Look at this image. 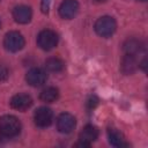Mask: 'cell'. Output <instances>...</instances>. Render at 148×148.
I'll return each mask as SVG.
<instances>
[{
    "label": "cell",
    "mask_w": 148,
    "mask_h": 148,
    "mask_svg": "<svg viewBox=\"0 0 148 148\" xmlns=\"http://www.w3.org/2000/svg\"><path fill=\"white\" fill-rule=\"evenodd\" d=\"M21 121L15 116L6 114L0 118V133L6 138H13L21 132Z\"/></svg>",
    "instance_id": "cell-1"
},
{
    "label": "cell",
    "mask_w": 148,
    "mask_h": 148,
    "mask_svg": "<svg viewBox=\"0 0 148 148\" xmlns=\"http://www.w3.org/2000/svg\"><path fill=\"white\" fill-rule=\"evenodd\" d=\"M8 76H9L8 68L6 66H3V65H0V82L6 81L8 79Z\"/></svg>",
    "instance_id": "cell-17"
},
{
    "label": "cell",
    "mask_w": 148,
    "mask_h": 148,
    "mask_svg": "<svg viewBox=\"0 0 148 148\" xmlns=\"http://www.w3.org/2000/svg\"><path fill=\"white\" fill-rule=\"evenodd\" d=\"M76 125L75 117L68 112H62L57 118V128L60 133L68 134L71 133Z\"/></svg>",
    "instance_id": "cell-8"
},
{
    "label": "cell",
    "mask_w": 148,
    "mask_h": 148,
    "mask_svg": "<svg viewBox=\"0 0 148 148\" xmlns=\"http://www.w3.org/2000/svg\"><path fill=\"white\" fill-rule=\"evenodd\" d=\"M139 1H147V0H139Z\"/></svg>",
    "instance_id": "cell-21"
},
{
    "label": "cell",
    "mask_w": 148,
    "mask_h": 148,
    "mask_svg": "<svg viewBox=\"0 0 148 148\" xmlns=\"http://www.w3.org/2000/svg\"><path fill=\"white\" fill-rule=\"evenodd\" d=\"M45 67L47 71L50 72H61L64 68H65V62L60 59V58H57V57H52V58H49L46 59L45 61Z\"/></svg>",
    "instance_id": "cell-16"
},
{
    "label": "cell",
    "mask_w": 148,
    "mask_h": 148,
    "mask_svg": "<svg viewBox=\"0 0 148 148\" xmlns=\"http://www.w3.org/2000/svg\"><path fill=\"white\" fill-rule=\"evenodd\" d=\"M108 138H109V142L114 147H126V146H128L125 141L124 135L117 128H109Z\"/></svg>",
    "instance_id": "cell-13"
},
{
    "label": "cell",
    "mask_w": 148,
    "mask_h": 148,
    "mask_svg": "<svg viewBox=\"0 0 148 148\" xmlns=\"http://www.w3.org/2000/svg\"><path fill=\"white\" fill-rule=\"evenodd\" d=\"M52 120H53V112L50 108L40 106L34 113V121L38 127H42V128L47 127L51 125Z\"/></svg>",
    "instance_id": "cell-7"
},
{
    "label": "cell",
    "mask_w": 148,
    "mask_h": 148,
    "mask_svg": "<svg viewBox=\"0 0 148 148\" xmlns=\"http://www.w3.org/2000/svg\"><path fill=\"white\" fill-rule=\"evenodd\" d=\"M32 17V10L29 6L20 5L13 9V18L20 24H27Z\"/></svg>",
    "instance_id": "cell-11"
},
{
    "label": "cell",
    "mask_w": 148,
    "mask_h": 148,
    "mask_svg": "<svg viewBox=\"0 0 148 148\" xmlns=\"http://www.w3.org/2000/svg\"><path fill=\"white\" fill-rule=\"evenodd\" d=\"M25 44L24 37L18 31H9L5 35L3 46L9 52H18Z\"/></svg>",
    "instance_id": "cell-3"
},
{
    "label": "cell",
    "mask_w": 148,
    "mask_h": 148,
    "mask_svg": "<svg viewBox=\"0 0 148 148\" xmlns=\"http://www.w3.org/2000/svg\"><path fill=\"white\" fill-rule=\"evenodd\" d=\"M95 2H104V1H106V0H94Z\"/></svg>",
    "instance_id": "cell-20"
},
{
    "label": "cell",
    "mask_w": 148,
    "mask_h": 148,
    "mask_svg": "<svg viewBox=\"0 0 148 148\" xmlns=\"http://www.w3.org/2000/svg\"><path fill=\"white\" fill-rule=\"evenodd\" d=\"M50 5H51V0H40V9L44 14H47L50 10Z\"/></svg>",
    "instance_id": "cell-18"
},
{
    "label": "cell",
    "mask_w": 148,
    "mask_h": 148,
    "mask_svg": "<svg viewBox=\"0 0 148 148\" xmlns=\"http://www.w3.org/2000/svg\"><path fill=\"white\" fill-rule=\"evenodd\" d=\"M10 106L17 111H25L32 105V98L30 95L20 92L12 97L10 99Z\"/></svg>",
    "instance_id": "cell-10"
},
{
    "label": "cell",
    "mask_w": 148,
    "mask_h": 148,
    "mask_svg": "<svg viewBox=\"0 0 148 148\" xmlns=\"http://www.w3.org/2000/svg\"><path fill=\"white\" fill-rule=\"evenodd\" d=\"M47 80V74L44 69L39 67H34L29 69L25 74V81L31 87H40Z\"/></svg>",
    "instance_id": "cell-5"
},
{
    "label": "cell",
    "mask_w": 148,
    "mask_h": 148,
    "mask_svg": "<svg viewBox=\"0 0 148 148\" xmlns=\"http://www.w3.org/2000/svg\"><path fill=\"white\" fill-rule=\"evenodd\" d=\"M95 31L98 36L101 37H111L116 29H117V23H116V20L112 17V16H102L99 17L96 22H95Z\"/></svg>",
    "instance_id": "cell-2"
},
{
    "label": "cell",
    "mask_w": 148,
    "mask_h": 148,
    "mask_svg": "<svg viewBox=\"0 0 148 148\" xmlns=\"http://www.w3.org/2000/svg\"><path fill=\"white\" fill-rule=\"evenodd\" d=\"M39 98L45 103H53L59 98V90L56 87H46L40 91Z\"/></svg>",
    "instance_id": "cell-15"
},
{
    "label": "cell",
    "mask_w": 148,
    "mask_h": 148,
    "mask_svg": "<svg viewBox=\"0 0 148 148\" xmlns=\"http://www.w3.org/2000/svg\"><path fill=\"white\" fill-rule=\"evenodd\" d=\"M142 49H143L142 43L135 38H130L124 43V51L126 54L136 56L139 52H141Z\"/></svg>",
    "instance_id": "cell-14"
},
{
    "label": "cell",
    "mask_w": 148,
    "mask_h": 148,
    "mask_svg": "<svg viewBox=\"0 0 148 148\" xmlns=\"http://www.w3.org/2000/svg\"><path fill=\"white\" fill-rule=\"evenodd\" d=\"M58 12L62 18H74L79 12V2L76 0H64L59 6Z\"/></svg>",
    "instance_id": "cell-9"
},
{
    "label": "cell",
    "mask_w": 148,
    "mask_h": 148,
    "mask_svg": "<svg viewBox=\"0 0 148 148\" xmlns=\"http://www.w3.org/2000/svg\"><path fill=\"white\" fill-rule=\"evenodd\" d=\"M98 138V130L94 125H87L79 134V143L75 146L80 147H89L96 139Z\"/></svg>",
    "instance_id": "cell-6"
},
{
    "label": "cell",
    "mask_w": 148,
    "mask_h": 148,
    "mask_svg": "<svg viewBox=\"0 0 148 148\" xmlns=\"http://www.w3.org/2000/svg\"><path fill=\"white\" fill-rule=\"evenodd\" d=\"M138 68V61L135 59V56L132 54H125V57L121 60V72L124 74H132Z\"/></svg>",
    "instance_id": "cell-12"
},
{
    "label": "cell",
    "mask_w": 148,
    "mask_h": 148,
    "mask_svg": "<svg viewBox=\"0 0 148 148\" xmlns=\"http://www.w3.org/2000/svg\"><path fill=\"white\" fill-rule=\"evenodd\" d=\"M58 40H59L58 35L50 29L42 30L37 36V44L44 51H50L54 49L58 44Z\"/></svg>",
    "instance_id": "cell-4"
},
{
    "label": "cell",
    "mask_w": 148,
    "mask_h": 148,
    "mask_svg": "<svg viewBox=\"0 0 148 148\" xmlns=\"http://www.w3.org/2000/svg\"><path fill=\"white\" fill-rule=\"evenodd\" d=\"M97 103H98V99H97V97H95V96H91V97L88 99V102H87V105H88V108H89V109H94V108L97 105Z\"/></svg>",
    "instance_id": "cell-19"
}]
</instances>
